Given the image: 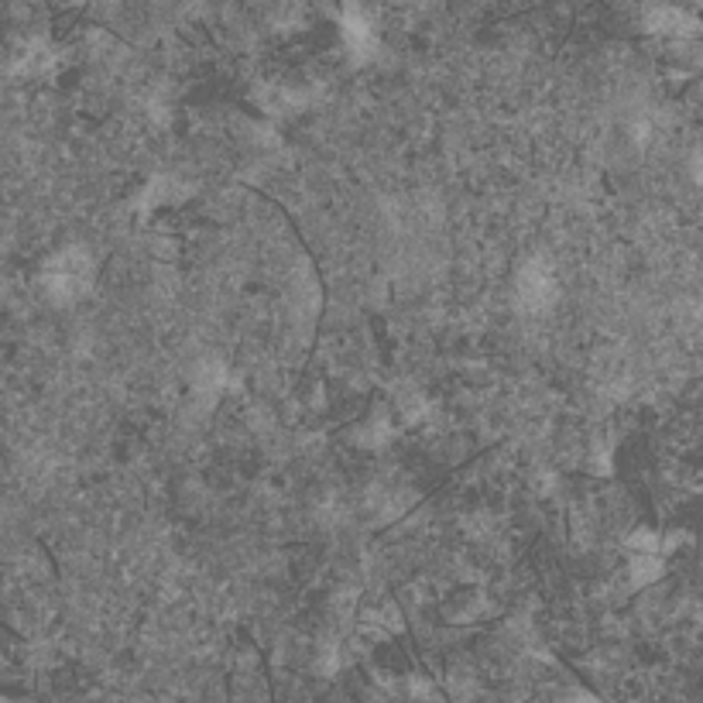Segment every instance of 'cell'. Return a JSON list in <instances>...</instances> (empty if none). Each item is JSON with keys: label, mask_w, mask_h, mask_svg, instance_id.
I'll use <instances>...</instances> for the list:
<instances>
[{"label": "cell", "mask_w": 703, "mask_h": 703, "mask_svg": "<svg viewBox=\"0 0 703 703\" xmlns=\"http://www.w3.org/2000/svg\"><path fill=\"white\" fill-rule=\"evenodd\" d=\"M38 285L49 303L73 306L94 285V258L83 247H62V251L45 258V264L38 268Z\"/></svg>", "instance_id": "cell-1"}, {"label": "cell", "mask_w": 703, "mask_h": 703, "mask_svg": "<svg viewBox=\"0 0 703 703\" xmlns=\"http://www.w3.org/2000/svg\"><path fill=\"white\" fill-rule=\"evenodd\" d=\"M553 296V275L546 268H526L518 275V299L532 306V309H542Z\"/></svg>", "instance_id": "cell-2"}, {"label": "cell", "mask_w": 703, "mask_h": 703, "mask_svg": "<svg viewBox=\"0 0 703 703\" xmlns=\"http://www.w3.org/2000/svg\"><path fill=\"white\" fill-rule=\"evenodd\" d=\"M0 703H11V700H8V696H0Z\"/></svg>", "instance_id": "cell-3"}]
</instances>
